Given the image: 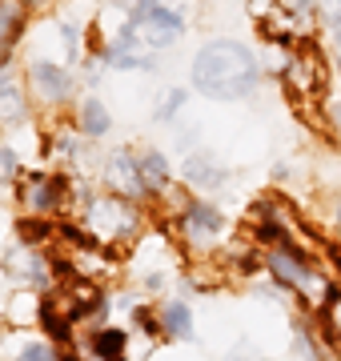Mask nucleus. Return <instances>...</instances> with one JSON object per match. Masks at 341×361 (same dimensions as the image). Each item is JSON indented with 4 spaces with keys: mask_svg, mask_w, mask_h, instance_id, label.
<instances>
[{
    "mask_svg": "<svg viewBox=\"0 0 341 361\" xmlns=\"http://www.w3.org/2000/svg\"><path fill=\"white\" fill-rule=\"evenodd\" d=\"M193 85L213 101H241L257 85V56L241 40H205L193 56Z\"/></svg>",
    "mask_w": 341,
    "mask_h": 361,
    "instance_id": "1",
    "label": "nucleus"
},
{
    "mask_svg": "<svg viewBox=\"0 0 341 361\" xmlns=\"http://www.w3.org/2000/svg\"><path fill=\"white\" fill-rule=\"evenodd\" d=\"M181 32H185V20L173 8H165L161 0H144L141 8L132 13L129 28H125L129 44H141V49H165Z\"/></svg>",
    "mask_w": 341,
    "mask_h": 361,
    "instance_id": "2",
    "label": "nucleus"
},
{
    "mask_svg": "<svg viewBox=\"0 0 341 361\" xmlns=\"http://www.w3.org/2000/svg\"><path fill=\"white\" fill-rule=\"evenodd\" d=\"M108 185H113L117 193H125V197H137L144 189L141 169H137V161H132L129 153H117L113 161H108Z\"/></svg>",
    "mask_w": 341,
    "mask_h": 361,
    "instance_id": "3",
    "label": "nucleus"
},
{
    "mask_svg": "<svg viewBox=\"0 0 341 361\" xmlns=\"http://www.w3.org/2000/svg\"><path fill=\"white\" fill-rule=\"evenodd\" d=\"M32 85H37V92L44 97V101H65L68 97V73L56 68V65H49V61L32 65Z\"/></svg>",
    "mask_w": 341,
    "mask_h": 361,
    "instance_id": "4",
    "label": "nucleus"
},
{
    "mask_svg": "<svg viewBox=\"0 0 341 361\" xmlns=\"http://www.w3.org/2000/svg\"><path fill=\"white\" fill-rule=\"evenodd\" d=\"M269 265H273V273H277L285 285H297V289H305L309 297L321 293V285L309 281V269H305L297 257H289V253H273V257H269Z\"/></svg>",
    "mask_w": 341,
    "mask_h": 361,
    "instance_id": "5",
    "label": "nucleus"
},
{
    "mask_svg": "<svg viewBox=\"0 0 341 361\" xmlns=\"http://www.w3.org/2000/svg\"><path fill=\"white\" fill-rule=\"evenodd\" d=\"M56 193H61V185L49 177H32L25 185V205L32 209V213H49V209L56 205Z\"/></svg>",
    "mask_w": 341,
    "mask_h": 361,
    "instance_id": "6",
    "label": "nucleus"
},
{
    "mask_svg": "<svg viewBox=\"0 0 341 361\" xmlns=\"http://www.w3.org/2000/svg\"><path fill=\"white\" fill-rule=\"evenodd\" d=\"M137 169H141L144 189H165V185H169V165H165V157L153 153V149L137 161Z\"/></svg>",
    "mask_w": 341,
    "mask_h": 361,
    "instance_id": "7",
    "label": "nucleus"
},
{
    "mask_svg": "<svg viewBox=\"0 0 341 361\" xmlns=\"http://www.w3.org/2000/svg\"><path fill=\"white\" fill-rule=\"evenodd\" d=\"M25 116V92L16 89L13 80H0V121H20Z\"/></svg>",
    "mask_w": 341,
    "mask_h": 361,
    "instance_id": "8",
    "label": "nucleus"
},
{
    "mask_svg": "<svg viewBox=\"0 0 341 361\" xmlns=\"http://www.w3.org/2000/svg\"><path fill=\"white\" fill-rule=\"evenodd\" d=\"M80 129L89 133V137H101V133H108V113H105V104L92 101V97L80 104Z\"/></svg>",
    "mask_w": 341,
    "mask_h": 361,
    "instance_id": "9",
    "label": "nucleus"
},
{
    "mask_svg": "<svg viewBox=\"0 0 341 361\" xmlns=\"http://www.w3.org/2000/svg\"><path fill=\"white\" fill-rule=\"evenodd\" d=\"M185 177L193 180V185L213 189V185H221V169H213L205 157H193V161H185Z\"/></svg>",
    "mask_w": 341,
    "mask_h": 361,
    "instance_id": "10",
    "label": "nucleus"
},
{
    "mask_svg": "<svg viewBox=\"0 0 341 361\" xmlns=\"http://www.w3.org/2000/svg\"><path fill=\"white\" fill-rule=\"evenodd\" d=\"M165 329H169L173 337H185L189 329H193L189 310H185V305H165Z\"/></svg>",
    "mask_w": 341,
    "mask_h": 361,
    "instance_id": "11",
    "label": "nucleus"
},
{
    "mask_svg": "<svg viewBox=\"0 0 341 361\" xmlns=\"http://www.w3.org/2000/svg\"><path fill=\"white\" fill-rule=\"evenodd\" d=\"M189 225H193V229H205V233H217L221 229V217H217L209 205H193L189 209Z\"/></svg>",
    "mask_w": 341,
    "mask_h": 361,
    "instance_id": "12",
    "label": "nucleus"
},
{
    "mask_svg": "<svg viewBox=\"0 0 341 361\" xmlns=\"http://www.w3.org/2000/svg\"><path fill=\"white\" fill-rule=\"evenodd\" d=\"M16 20H20V4H16V0H8V4H0V37H4V40L13 37Z\"/></svg>",
    "mask_w": 341,
    "mask_h": 361,
    "instance_id": "13",
    "label": "nucleus"
},
{
    "mask_svg": "<svg viewBox=\"0 0 341 361\" xmlns=\"http://www.w3.org/2000/svg\"><path fill=\"white\" fill-rule=\"evenodd\" d=\"M97 349H101L105 357H117L120 349H125V337H120V334H105L101 341H97Z\"/></svg>",
    "mask_w": 341,
    "mask_h": 361,
    "instance_id": "14",
    "label": "nucleus"
},
{
    "mask_svg": "<svg viewBox=\"0 0 341 361\" xmlns=\"http://www.w3.org/2000/svg\"><path fill=\"white\" fill-rule=\"evenodd\" d=\"M277 4H281L285 13H293V16H305L309 8H314V0H277Z\"/></svg>",
    "mask_w": 341,
    "mask_h": 361,
    "instance_id": "15",
    "label": "nucleus"
},
{
    "mask_svg": "<svg viewBox=\"0 0 341 361\" xmlns=\"http://www.w3.org/2000/svg\"><path fill=\"white\" fill-rule=\"evenodd\" d=\"M20 361H53V353H49L44 345H32V349H25V353H20Z\"/></svg>",
    "mask_w": 341,
    "mask_h": 361,
    "instance_id": "16",
    "label": "nucleus"
},
{
    "mask_svg": "<svg viewBox=\"0 0 341 361\" xmlns=\"http://www.w3.org/2000/svg\"><path fill=\"white\" fill-rule=\"evenodd\" d=\"M181 104H185V92H173L169 101L161 104V116H173V113H177V109H181Z\"/></svg>",
    "mask_w": 341,
    "mask_h": 361,
    "instance_id": "17",
    "label": "nucleus"
},
{
    "mask_svg": "<svg viewBox=\"0 0 341 361\" xmlns=\"http://www.w3.org/2000/svg\"><path fill=\"white\" fill-rule=\"evenodd\" d=\"M329 28H333V40H337V49H341V8H333V16H329Z\"/></svg>",
    "mask_w": 341,
    "mask_h": 361,
    "instance_id": "18",
    "label": "nucleus"
},
{
    "mask_svg": "<svg viewBox=\"0 0 341 361\" xmlns=\"http://www.w3.org/2000/svg\"><path fill=\"white\" fill-rule=\"evenodd\" d=\"M13 153H8V149H0V173H13Z\"/></svg>",
    "mask_w": 341,
    "mask_h": 361,
    "instance_id": "19",
    "label": "nucleus"
},
{
    "mask_svg": "<svg viewBox=\"0 0 341 361\" xmlns=\"http://www.w3.org/2000/svg\"><path fill=\"white\" fill-rule=\"evenodd\" d=\"M333 121H337V129H341V101L333 104Z\"/></svg>",
    "mask_w": 341,
    "mask_h": 361,
    "instance_id": "20",
    "label": "nucleus"
},
{
    "mask_svg": "<svg viewBox=\"0 0 341 361\" xmlns=\"http://www.w3.org/2000/svg\"><path fill=\"white\" fill-rule=\"evenodd\" d=\"M337 56H341V49H337Z\"/></svg>",
    "mask_w": 341,
    "mask_h": 361,
    "instance_id": "21",
    "label": "nucleus"
}]
</instances>
